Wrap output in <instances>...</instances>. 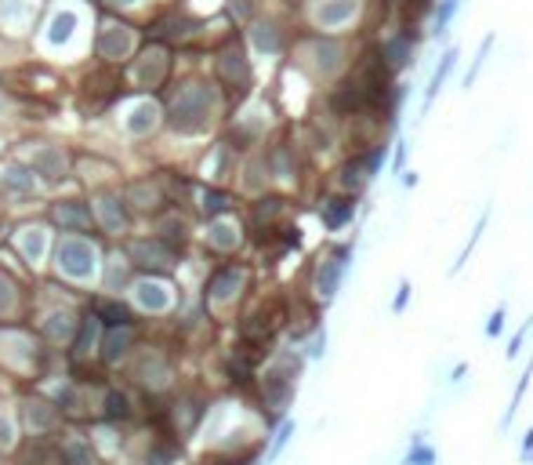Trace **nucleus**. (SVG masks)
Returning <instances> with one entry per match:
<instances>
[{
	"mask_svg": "<svg viewBox=\"0 0 533 465\" xmlns=\"http://www.w3.org/2000/svg\"><path fill=\"white\" fill-rule=\"evenodd\" d=\"M131 200H142L138 207H156V189H153V185H135V189H131Z\"/></svg>",
	"mask_w": 533,
	"mask_h": 465,
	"instance_id": "31",
	"label": "nucleus"
},
{
	"mask_svg": "<svg viewBox=\"0 0 533 465\" xmlns=\"http://www.w3.org/2000/svg\"><path fill=\"white\" fill-rule=\"evenodd\" d=\"M4 185L11 189V193H33V171L29 167H22V164H15V167H8L4 171Z\"/></svg>",
	"mask_w": 533,
	"mask_h": 465,
	"instance_id": "14",
	"label": "nucleus"
},
{
	"mask_svg": "<svg viewBox=\"0 0 533 465\" xmlns=\"http://www.w3.org/2000/svg\"><path fill=\"white\" fill-rule=\"evenodd\" d=\"M276 211H280V200H265L262 207H258V222H265V218H272Z\"/></svg>",
	"mask_w": 533,
	"mask_h": 465,
	"instance_id": "37",
	"label": "nucleus"
},
{
	"mask_svg": "<svg viewBox=\"0 0 533 465\" xmlns=\"http://www.w3.org/2000/svg\"><path fill=\"white\" fill-rule=\"evenodd\" d=\"M11 302H15V287H11V280L0 277V309H8Z\"/></svg>",
	"mask_w": 533,
	"mask_h": 465,
	"instance_id": "36",
	"label": "nucleus"
},
{
	"mask_svg": "<svg viewBox=\"0 0 533 465\" xmlns=\"http://www.w3.org/2000/svg\"><path fill=\"white\" fill-rule=\"evenodd\" d=\"M330 105H334L337 113H352V110H359V105H363L359 84H345V88H337V91H334V98H330Z\"/></svg>",
	"mask_w": 533,
	"mask_h": 465,
	"instance_id": "13",
	"label": "nucleus"
},
{
	"mask_svg": "<svg viewBox=\"0 0 533 465\" xmlns=\"http://www.w3.org/2000/svg\"><path fill=\"white\" fill-rule=\"evenodd\" d=\"M98 51L105 58H123L127 51H131V30L127 26H105V33L98 40Z\"/></svg>",
	"mask_w": 533,
	"mask_h": 465,
	"instance_id": "4",
	"label": "nucleus"
},
{
	"mask_svg": "<svg viewBox=\"0 0 533 465\" xmlns=\"http://www.w3.org/2000/svg\"><path fill=\"white\" fill-rule=\"evenodd\" d=\"M105 407H109V414H127V396L109 393V396H105Z\"/></svg>",
	"mask_w": 533,
	"mask_h": 465,
	"instance_id": "34",
	"label": "nucleus"
},
{
	"mask_svg": "<svg viewBox=\"0 0 533 465\" xmlns=\"http://www.w3.org/2000/svg\"><path fill=\"white\" fill-rule=\"evenodd\" d=\"M138 302H142L145 309L160 313V309H167V302H170V299H167V287H163V284H156V280L149 284V280H145V284L138 287Z\"/></svg>",
	"mask_w": 533,
	"mask_h": 465,
	"instance_id": "12",
	"label": "nucleus"
},
{
	"mask_svg": "<svg viewBox=\"0 0 533 465\" xmlns=\"http://www.w3.org/2000/svg\"><path fill=\"white\" fill-rule=\"evenodd\" d=\"M156 117H160V110H156L153 102H138L135 110H131V117H127V131H131V135L153 131V128H156Z\"/></svg>",
	"mask_w": 533,
	"mask_h": 465,
	"instance_id": "9",
	"label": "nucleus"
},
{
	"mask_svg": "<svg viewBox=\"0 0 533 465\" xmlns=\"http://www.w3.org/2000/svg\"><path fill=\"white\" fill-rule=\"evenodd\" d=\"M163 73H167V51H163V48H149V51L138 58V66H135V80L145 84V88L160 84Z\"/></svg>",
	"mask_w": 533,
	"mask_h": 465,
	"instance_id": "3",
	"label": "nucleus"
},
{
	"mask_svg": "<svg viewBox=\"0 0 533 465\" xmlns=\"http://www.w3.org/2000/svg\"><path fill=\"white\" fill-rule=\"evenodd\" d=\"M225 207H229V197H225V193H215V189H210V193H203V211L218 215V211H225Z\"/></svg>",
	"mask_w": 533,
	"mask_h": 465,
	"instance_id": "30",
	"label": "nucleus"
},
{
	"mask_svg": "<svg viewBox=\"0 0 533 465\" xmlns=\"http://www.w3.org/2000/svg\"><path fill=\"white\" fill-rule=\"evenodd\" d=\"M229 8H232V15H236V18H247L254 4H250V0H232V4H229Z\"/></svg>",
	"mask_w": 533,
	"mask_h": 465,
	"instance_id": "38",
	"label": "nucleus"
},
{
	"mask_svg": "<svg viewBox=\"0 0 533 465\" xmlns=\"http://www.w3.org/2000/svg\"><path fill=\"white\" fill-rule=\"evenodd\" d=\"M410 55V37H396L392 44L385 48V58H389V66H403Z\"/></svg>",
	"mask_w": 533,
	"mask_h": 465,
	"instance_id": "25",
	"label": "nucleus"
},
{
	"mask_svg": "<svg viewBox=\"0 0 533 465\" xmlns=\"http://www.w3.org/2000/svg\"><path fill=\"white\" fill-rule=\"evenodd\" d=\"M58 266L69 273V277L83 280V277H91V269H95V247L88 240H62L58 244Z\"/></svg>",
	"mask_w": 533,
	"mask_h": 465,
	"instance_id": "2",
	"label": "nucleus"
},
{
	"mask_svg": "<svg viewBox=\"0 0 533 465\" xmlns=\"http://www.w3.org/2000/svg\"><path fill=\"white\" fill-rule=\"evenodd\" d=\"M349 215H352L349 200H330V207H327V222H330V225H341Z\"/></svg>",
	"mask_w": 533,
	"mask_h": 465,
	"instance_id": "29",
	"label": "nucleus"
},
{
	"mask_svg": "<svg viewBox=\"0 0 533 465\" xmlns=\"http://www.w3.org/2000/svg\"><path fill=\"white\" fill-rule=\"evenodd\" d=\"M33 167L40 175H48V178H58L66 160H62V153H55V150H40V153H33Z\"/></svg>",
	"mask_w": 533,
	"mask_h": 465,
	"instance_id": "17",
	"label": "nucleus"
},
{
	"mask_svg": "<svg viewBox=\"0 0 533 465\" xmlns=\"http://www.w3.org/2000/svg\"><path fill=\"white\" fill-rule=\"evenodd\" d=\"M210 244H215V247H222V251L236 247V244H240V232H236V225H229V222H215V225H210Z\"/></svg>",
	"mask_w": 533,
	"mask_h": 465,
	"instance_id": "21",
	"label": "nucleus"
},
{
	"mask_svg": "<svg viewBox=\"0 0 533 465\" xmlns=\"http://www.w3.org/2000/svg\"><path fill=\"white\" fill-rule=\"evenodd\" d=\"M337 277H341V262H337V258H330L323 269H319V294H323V299H330V294H334Z\"/></svg>",
	"mask_w": 533,
	"mask_h": 465,
	"instance_id": "23",
	"label": "nucleus"
},
{
	"mask_svg": "<svg viewBox=\"0 0 533 465\" xmlns=\"http://www.w3.org/2000/svg\"><path fill=\"white\" fill-rule=\"evenodd\" d=\"M98 215H102V222H105V229H109V232H120L127 225V215H123V207H120L116 197H102L98 200Z\"/></svg>",
	"mask_w": 533,
	"mask_h": 465,
	"instance_id": "11",
	"label": "nucleus"
},
{
	"mask_svg": "<svg viewBox=\"0 0 533 465\" xmlns=\"http://www.w3.org/2000/svg\"><path fill=\"white\" fill-rule=\"evenodd\" d=\"M33 421H36V426H51V411H44V404H33L29 407V426H33Z\"/></svg>",
	"mask_w": 533,
	"mask_h": 465,
	"instance_id": "35",
	"label": "nucleus"
},
{
	"mask_svg": "<svg viewBox=\"0 0 533 465\" xmlns=\"http://www.w3.org/2000/svg\"><path fill=\"white\" fill-rule=\"evenodd\" d=\"M8 443H11V426L0 418V447H8Z\"/></svg>",
	"mask_w": 533,
	"mask_h": 465,
	"instance_id": "39",
	"label": "nucleus"
},
{
	"mask_svg": "<svg viewBox=\"0 0 533 465\" xmlns=\"http://www.w3.org/2000/svg\"><path fill=\"white\" fill-rule=\"evenodd\" d=\"M367 178H370V164H367V160H352V164L341 167V185H345V189L367 185Z\"/></svg>",
	"mask_w": 533,
	"mask_h": 465,
	"instance_id": "18",
	"label": "nucleus"
},
{
	"mask_svg": "<svg viewBox=\"0 0 533 465\" xmlns=\"http://www.w3.org/2000/svg\"><path fill=\"white\" fill-rule=\"evenodd\" d=\"M160 232H163V237H167V240H178V244L185 240V225H182L178 218H167V222L160 225Z\"/></svg>",
	"mask_w": 533,
	"mask_h": 465,
	"instance_id": "32",
	"label": "nucleus"
},
{
	"mask_svg": "<svg viewBox=\"0 0 533 465\" xmlns=\"http://www.w3.org/2000/svg\"><path fill=\"white\" fill-rule=\"evenodd\" d=\"M352 15H356V0H327V4L316 11L319 26H337V22H349Z\"/></svg>",
	"mask_w": 533,
	"mask_h": 465,
	"instance_id": "8",
	"label": "nucleus"
},
{
	"mask_svg": "<svg viewBox=\"0 0 533 465\" xmlns=\"http://www.w3.org/2000/svg\"><path fill=\"white\" fill-rule=\"evenodd\" d=\"M131 255L142 262V266H156V269H163V266H170V247H163L160 240H138L135 247H131Z\"/></svg>",
	"mask_w": 533,
	"mask_h": 465,
	"instance_id": "6",
	"label": "nucleus"
},
{
	"mask_svg": "<svg viewBox=\"0 0 533 465\" xmlns=\"http://www.w3.org/2000/svg\"><path fill=\"white\" fill-rule=\"evenodd\" d=\"M407 465H432V451L421 447V440H414V451H410Z\"/></svg>",
	"mask_w": 533,
	"mask_h": 465,
	"instance_id": "33",
	"label": "nucleus"
},
{
	"mask_svg": "<svg viewBox=\"0 0 533 465\" xmlns=\"http://www.w3.org/2000/svg\"><path fill=\"white\" fill-rule=\"evenodd\" d=\"M22 251H26V258H40V251H44V229H26Z\"/></svg>",
	"mask_w": 533,
	"mask_h": 465,
	"instance_id": "26",
	"label": "nucleus"
},
{
	"mask_svg": "<svg viewBox=\"0 0 533 465\" xmlns=\"http://www.w3.org/2000/svg\"><path fill=\"white\" fill-rule=\"evenodd\" d=\"M189 30H193L189 18H160L156 30H153V37H160V40H182Z\"/></svg>",
	"mask_w": 533,
	"mask_h": 465,
	"instance_id": "20",
	"label": "nucleus"
},
{
	"mask_svg": "<svg viewBox=\"0 0 533 465\" xmlns=\"http://www.w3.org/2000/svg\"><path fill=\"white\" fill-rule=\"evenodd\" d=\"M55 218H58L62 225H69V229H83V225H91V211L83 207V204H76V200H69V204H58V207H55Z\"/></svg>",
	"mask_w": 533,
	"mask_h": 465,
	"instance_id": "10",
	"label": "nucleus"
},
{
	"mask_svg": "<svg viewBox=\"0 0 533 465\" xmlns=\"http://www.w3.org/2000/svg\"><path fill=\"white\" fill-rule=\"evenodd\" d=\"M76 22H80V18H76L73 11H58V15L51 18V22H48V44H51V48L69 44V37H73Z\"/></svg>",
	"mask_w": 533,
	"mask_h": 465,
	"instance_id": "7",
	"label": "nucleus"
},
{
	"mask_svg": "<svg viewBox=\"0 0 533 465\" xmlns=\"http://www.w3.org/2000/svg\"><path fill=\"white\" fill-rule=\"evenodd\" d=\"M98 316H102L105 324H113V327H116V324H127V309H123L120 302H102V306H98Z\"/></svg>",
	"mask_w": 533,
	"mask_h": 465,
	"instance_id": "27",
	"label": "nucleus"
},
{
	"mask_svg": "<svg viewBox=\"0 0 533 465\" xmlns=\"http://www.w3.org/2000/svg\"><path fill=\"white\" fill-rule=\"evenodd\" d=\"M250 37H254V48H258V51H280V30H276L272 22H258V26H254L250 30Z\"/></svg>",
	"mask_w": 533,
	"mask_h": 465,
	"instance_id": "15",
	"label": "nucleus"
},
{
	"mask_svg": "<svg viewBox=\"0 0 533 465\" xmlns=\"http://www.w3.org/2000/svg\"><path fill=\"white\" fill-rule=\"evenodd\" d=\"M210 113H215V91L203 84H189L178 91L175 105H170V128L182 135H196L207 128Z\"/></svg>",
	"mask_w": 533,
	"mask_h": 465,
	"instance_id": "1",
	"label": "nucleus"
},
{
	"mask_svg": "<svg viewBox=\"0 0 533 465\" xmlns=\"http://www.w3.org/2000/svg\"><path fill=\"white\" fill-rule=\"evenodd\" d=\"M236 284H240V269H225V273H218V277H215V284H210V291H215V299H218V302H225Z\"/></svg>",
	"mask_w": 533,
	"mask_h": 465,
	"instance_id": "22",
	"label": "nucleus"
},
{
	"mask_svg": "<svg viewBox=\"0 0 533 465\" xmlns=\"http://www.w3.org/2000/svg\"><path fill=\"white\" fill-rule=\"evenodd\" d=\"M312 51H316V66L323 70V73H330L337 62H341V48L334 44V40H316Z\"/></svg>",
	"mask_w": 533,
	"mask_h": 465,
	"instance_id": "19",
	"label": "nucleus"
},
{
	"mask_svg": "<svg viewBox=\"0 0 533 465\" xmlns=\"http://www.w3.org/2000/svg\"><path fill=\"white\" fill-rule=\"evenodd\" d=\"M26 11H29V0H4V4H0V18H4V22H26Z\"/></svg>",
	"mask_w": 533,
	"mask_h": 465,
	"instance_id": "24",
	"label": "nucleus"
},
{
	"mask_svg": "<svg viewBox=\"0 0 533 465\" xmlns=\"http://www.w3.org/2000/svg\"><path fill=\"white\" fill-rule=\"evenodd\" d=\"M131 338H135L131 327H127V324L120 327V324H116V331L105 338V360H120V356L127 353V346H131Z\"/></svg>",
	"mask_w": 533,
	"mask_h": 465,
	"instance_id": "16",
	"label": "nucleus"
},
{
	"mask_svg": "<svg viewBox=\"0 0 533 465\" xmlns=\"http://www.w3.org/2000/svg\"><path fill=\"white\" fill-rule=\"evenodd\" d=\"M48 334L51 338H69L73 334V316L69 313H55L51 324H48Z\"/></svg>",
	"mask_w": 533,
	"mask_h": 465,
	"instance_id": "28",
	"label": "nucleus"
},
{
	"mask_svg": "<svg viewBox=\"0 0 533 465\" xmlns=\"http://www.w3.org/2000/svg\"><path fill=\"white\" fill-rule=\"evenodd\" d=\"M109 4H135V0H109Z\"/></svg>",
	"mask_w": 533,
	"mask_h": 465,
	"instance_id": "40",
	"label": "nucleus"
},
{
	"mask_svg": "<svg viewBox=\"0 0 533 465\" xmlns=\"http://www.w3.org/2000/svg\"><path fill=\"white\" fill-rule=\"evenodd\" d=\"M218 73L229 80V84H236V88H243V84L250 80V70H247V58L236 51V48H229L222 58H218Z\"/></svg>",
	"mask_w": 533,
	"mask_h": 465,
	"instance_id": "5",
	"label": "nucleus"
}]
</instances>
